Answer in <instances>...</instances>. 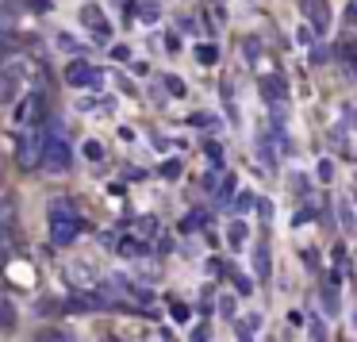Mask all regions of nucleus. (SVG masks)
<instances>
[{
  "label": "nucleus",
  "instance_id": "bb28decb",
  "mask_svg": "<svg viewBox=\"0 0 357 342\" xmlns=\"http://www.w3.org/2000/svg\"><path fill=\"white\" fill-rule=\"evenodd\" d=\"M296 39H300V43H303V47H307V43H311V39H315V31H311V27H307V24H303V27H296Z\"/></svg>",
  "mask_w": 357,
  "mask_h": 342
},
{
  "label": "nucleus",
  "instance_id": "f257e3e1",
  "mask_svg": "<svg viewBox=\"0 0 357 342\" xmlns=\"http://www.w3.org/2000/svg\"><path fill=\"white\" fill-rule=\"evenodd\" d=\"M43 142H47L43 127H27V131L20 135V142H16V165H20V170H39Z\"/></svg>",
  "mask_w": 357,
  "mask_h": 342
},
{
  "label": "nucleus",
  "instance_id": "2eb2a0df",
  "mask_svg": "<svg viewBox=\"0 0 357 342\" xmlns=\"http://www.w3.org/2000/svg\"><path fill=\"white\" fill-rule=\"evenodd\" d=\"M257 158H261V162H265L261 170H277V154H273V147H269V142H265V139L257 142Z\"/></svg>",
  "mask_w": 357,
  "mask_h": 342
},
{
  "label": "nucleus",
  "instance_id": "c756f323",
  "mask_svg": "<svg viewBox=\"0 0 357 342\" xmlns=\"http://www.w3.org/2000/svg\"><path fill=\"white\" fill-rule=\"evenodd\" d=\"M257 211H261V219L269 223V216H273V204H269V200H257Z\"/></svg>",
  "mask_w": 357,
  "mask_h": 342
},
{
  "label": "nucleus",
  "instance_id": "f704fd0d",
  "mask_svg": "<svg viewBox=\"0 0 357 342\" xmlns=\"http://www.w3.org/2000/svg\"><path fill=\"white\" fill-rule=\"evenodd\" d=\"M165 50H173V54L181 50V39H177V35H169V39H165Z\"/></svg>",
  "mask_w": 357,
  "mask_h": 342
},
{
  "label": "nucleus",
  "instance_id": "9b49d317",
  "mask_svg": "<svg viewBox=\"0 0 357 342\" xmlns=\"http://www.w3.org/2000/svg\"><path fill=\"white\" fill-rule=\"evenodd\" d=\"M119 254L131 258V262H139V258H146V242H139V239H123V242H119Z\"/></svg>",
  "mask_w": 357,
  "mask_h": 342
},
{
  "label": "nucleus",
  "instance_id": "393cba45",
  "mask_svg": "<svg viewBox=\"0 0 357 342\" xmlns=\"http://www.w3.org/2000/svg\"><path fill=\"white\" fill-rule=\"evenodd\" d=\"M246 208H254V196H250V193H238V200H234V211H246Z\"/></svg>",
  "mask_w": 357,
  "mask_h": 342
},
{
  "label": "nucleus",
  "instance_id": "6ab92c4d",
  "mask_svg": "<svg viewBox=\"0 0 357 342\" xmlns=\"http://www.w3.org/2000/svg\"><path fill=\"white\" fill-rule=\"evenodd\" d=\"M257 327H261V315H242V323H238V331L242 334H254Z\"/></svg>",
  "mask_w": 357,
  "mask_h": 342
},
{
  "label": "nucleus",
  "instance_id": "6e6552de",
  "mask_svg": "<svg viewBox=\"0 0 357 342\" xmlns=\"http://www.w3.org/2000/svg\"><path fill=\"white\" fill-rule=\"evenodd\" d=\"M27 77V58H8V62L0 66V81H24Z\"/></svg>",
  "mask_w": 357,
  "mask_h": 342
},
{
  "label": "nucleus",
  "instance_id": "9d476101",
  "mask_svg": "<svg viewBox=\"0 0 357 342\" xmlns=\"http://www.w3.org/2000/svg\"><path fill=\"white\" fill-rule=\"evenodd\" d=\"M16 319H20V315H16V304L0 296V331L12 334V331H16Z\"/></svg>",
  "mask_w": 357,
  "mask_h": 342
},
{
  "label": "nucleus",
  "instance_id": "4468645a",
  "mask_svg": "<svg viewBox=\"0 0 357 342\" xmlns=\"http://www.w3.org/2000/svg\"><path fill=\"white\" fill-rule=\"evenodd\" d=\"M135 16H139L142 24H154V20H158V4H154V0H146V4H135Z\"/></svg>",
  "mask_w": 357,
  "mask_h": 342
},
{
  "label": "nucleus",
  "instance_id": "2f4dec72",
  "mask_svg": "<svg viewBox=\"0 0 357 342\" xmlns=\"http://www.w3.org/2000/svg\"><path fill=\"white\" fill-rule=\"evenodd\" d=\"M85 154H89V158H104V150H100V142H89V147H85Z\"/></svg>",
  "mask_w": 357,
  "mask_h": 342
},
{
  "label": "nucleus",
  "instance_id": "5701e85b",
  "mask_svg": "<svg viewBox=\"0 0 357 342\" xmlns=\"http://www.w3.org/2000/svg\"><path fill=\"white\" fill-rule=\"evenodd\" d=\"M165 89H169L173 96H185V81L181 77H165Z\"/></svg>",
  "mask_w": 357,
  "mask_h": 342
},
{
  "label": "nucleus",
  "instance_id": "7c9ffc66",
  "mask_svg": "<svg viewBox=\"0 0 357 342\" xmlns=\"http://www.w3.org/2000/svg\"><path fill=\"white\" fill-rule=\"evenodd\" d=\"M208 339H211L208 327H196V331H192V342H208Z\"/></svg>",
  "mask_w": 357,
  "mask_h": 342
},
{
  "label": "nucleus",
  "instance_id": "aec40b11",
  "mask_svg": "<svg viewBox=\"0 0 357 342\" xmlns=\"http://www.w3.org/2000/svg\"><path fill=\"white\" fill-rule=\"evenodd\" d=\"M323 308L331 311V315L338 311V292H334V288H323Z\"/></svg>",
  "mask_w": 357,
  "mask_h": 342
},
{
  "label": "nucleus",
  "instance_id": "a211bd4d",
  "mask_svg": "<svg viewBox=\"0 0 357 342\" xmlns=\"http://www.w3.org/2000/svg\"><path fill=\"white\" fill-rule=\"evenodd\" d=\"M50 216H73V204L66 200V196H58V200L50 204Z\"/></svg>",
  "mask_w": 357,
  "mask_h": 342
},
{
  "label": "nucleus",
  "instance_id": "dca6fc26",
  "mask_svg": "<svg viewBox=\"0 0 357 342\" xmlns=\"http://www.w3.org/2000/svg\"><path fill=\"white\" fill-rule=\"evenodd\" d=\"M227 242H231V246H242V242H246V223L234 219V223L227 227Z\"/></svg>",
  "mask_w": 357,
  "mask_h": 342
},
{
  "label": "nucleus",
  "instance_id": "473e14b6",
  "mask_svg": "<svg viewBox=\"0 0 357 342\" xmlns=\"http://www.w3.org/2000/svg\"><path fill=\"white\" fill-rule=\"evenodd\" d=\"M154 227H158L154 219H142V223H139V235H154Z\"/></svg>",
  "mask_w": 357,
  "mask_h": 342
},
{
  "label": "nucleus",
  "instance_id": "c9c22d12",
  "mask_svg": "<svg viewBox=\"0 0 357 342\" xmlns=\"http://www.w3.org/2000/svg\"><path fill=\"white\" fill-rule=\"evenodd\" d=\"M31 8H35V12H47V8H50V0H31Z\"/></svg>",
  "mask_w": 357,
  "mask_h": 342
},
{
  "label": "nucleus",
  "instance_id": "4c0bfd02",
  "mask_svg": "<svg viewBox=\"0 0 357 342\" xmlns=\"http://www.w3.org/2000/svg\"><path fill=\"white\" fill-rule=\"evenodd\" d=\"M0 4H4V0H0Z\"/></svg>",
  "mask_w": 357,
  "mask_h": 342
},
{
  "label": "nucleus",
  "instance_id": "1a4fd4ad",
  "mask_svg": "<svg viewBox=\"0 0 357 342\" xmlns=\"http://www.w3.org/2000/svg\"><path fill=\"white\" fill-rule=\"evenodd\" d=\"M303 8H307L311 20H315L319 31H326V27H331V8H326L323 0H303Z\"/></svg>",
  "mask_w": 357,
  "mask_h": 342
},
{
  "label": "nucleus",
  "instance_id": "a878e982",
  "mask_svg": "<svg viewBox=\"0 0 357 342\" xmlns=\"http://www.w3.org/2000/svg\"><path fill=\"white\" fill-rule=\"evenodd\" d=\"M219 311H223V319H231L234 315V296H223V300H219Z\"/></svg>",
  "mask_w": 357,
  "mask_h": 342
},
{
  "label": "nucleus",
  "instance_id": "e433bc0d",
  "mask_svg": "<svg viewBox=\"0 0 357 342\" xmlns=\"http://www.w3.org/2000/svg\"><path fill=\"white\" fill-rule=\"evenodd\" d=\"M265 342H277V339H265Z\"/></svg>",
  "mask_w": 357,
  "mask_h": 342
},
{
  "label": "nucleus",
  "instance_id": "423d86ee",
  "mask_svg": "<svg viewBox=\"0 0 357 342\" xmlns=\"http://www.w3.org/2000/svg\"><path fill=\"white\" fill-rule=\"evenodd\" d=\"M20 219V204L12 193H0V231H12Z\"/></svg>",
  "mask_w": 357,
  "mask_h": 342
},
{
  "label": "nucleus",
  "instance_id": "cd10ccee",
  "mask_svg": "<svg viewBox=\"0 0 357 342\" xmlns=\"http://www.w3.org/2000/svg\"><path fill=\"white\" fill-rule=\"evenodd\" d=\"M162 177H181V162H165L162 165Z\"/></svg>",
  "mask_w": 357,
  "mask_h": 342
},
{
  "label": "nucleus",
  "instance_id": "0eeeda50",
  "mask_svg": "<svg viewBox=\"0 0 357 342\" xmlns=\"http://www.w3.org/2000/svg\"><path fill=\"white\" fill-rule=\"evenodd\" d=\"M81 24L93 27L96 35H108V20H104V12L96 8V4H85V8H81Z\"/></svg>",
  "mask_w": 357,
  "mask_h": 342
},
{
  "label": "nucleus",
  "instance_id": "72a5a7b5",
  "mask_svg": "<svg viewBox=\"0 0 357 342\" xmlns=\"http://www.w3.org/2000/svg\"><path fill=\"white\" fill-rule=\"evenodd\" d=\"M288 323H292V327H303V323H307V319H303L300 311H288Z\"/></svg>",
  "mask_w": 357,
  "mask_h": 342
},
{
  "label": "nucleus",
  "instance_id": "c85d7f7f",
  "mask_svg": "<svg viewBox=\"0 0 357 342\" xmlns=\"http://www.w3.org/2000/svg\"><path fill=\"white\" fill-rule=\"evenodd\" d=\"M311 339H315V342H326V327L319 323V319H315V323H311Z\"/></svg>",
  "mask_w": 357,
  "mask_h": 342
},
{
  "label": "nucleus",
  "instance_id": "4be33fe9",
  "mask_svg": "<svg viewBox=\"0 0 357 342\" xmlns=\"http://www.w3.org/2000/svg\"><path fill=\"white\" fill-rule=\"evenodd\" d=\"M58 47H62V50H70V54H73V50H77V39H73L70 31H62V35H58Z\"/></svg>",
  "mask_w": 357,
  "mask_h": 342
},
{
  "label": "nucleus",
  "instance_id": "f03ea898",
  "mask_svg": "<svg viewBox=\"0 0 357 342\" xmlns=\"http://www.w3.org/2000/svg\"><path fill=\"white\" fill-rule=\"evenodd\" d=\"M39 165L47 173H70V165H73V150H70V142L66 139H47L43 142V158H39Z\"/></svg>",
  "mask_w": 357,
  "mask_h": 342
},
{
  "label": "nucleus",
  "instance_id": "412c9836",
  "mask_svg": "<svg viewBox=\"0 0 357 342\" xmlns=\"http://www.w3.org/2000/svg\"><path fill=\"white\" fill-rule=\"evenodd\" d=\"M196 58L211 66V62H215V58H219V50H215V47H196Z\"/></svg>",
  "mask_w": 357,
  "mask_h": 342
},
{
  "label": "nucleus",
  "instance_id": "ddd939ff",
  "mask_svg": "<svg viewBox=\"0 0 357 342\" xmlns=\"http://www.w3.org/2000/svg\"><path fill=\"white\" fill-rule=\"evenodd\" d=\"M254 269H257V277H269V246L265 242H257V250H254Z\"/></svg>",
  "mask_w": 357,
  "mask_h": 342
},
{
  "label": "nucleus",
  "instance_id": "7ed1b4c3",
  "mask_svg": "<svg viewBox=\"0 0 357 342\" xmlns=\"http://www.w3.org/2000/svg\"><path fill=\"white\" fill-rule=\"evenodd\" d=\"M43 116H47V96L43 93H31V96H24V101L16 104V119L27 124V127H39Z\"/></svg>",
  "mask_w": 357,
  "mask_h": 342
},
{
  "label": "nucleus",
  "instance_id": "f3484780",
  "mask_svg": "<svg viewBox=\"0 0 357 342\" xmlns=\"http://www.w3.org/2000/svg\"><path fill=\"white\" fill-rule=\"evenodd\" d=\"M39 342H73V339H70L66 331H58V327H43V331H39Z\"/></svg>",
  "mask_w": 357,
  "mask_h": 342
},
{
  "label": "nucleus",
  "instance_id": "f8f14e48",
  "mask_svg": "<svg viewBox=\"0 0 357 342\" xmlns=\"http://www.w3.org/2000/svg\"><path fill=\"white\" fill-rule=\"evenodd\" d=\"M338 219H342V231H354V204H349V196H338Z\"/></svg>",
  "mask_w": 357,
  "mask_h": 342
},
{
  "label": "nucleus",
  "instance_id": "20e7f679",
  "mask_svg": "<svg viewBox=\"0 0 357 342\" xmlns=\"http://www.w3.org/2000/svg\"><path fill=\"white\" fill-rule=\"evenodd\" d=\"M81 219L77 216H50V242H58V246H70L73 239L81 235Z\"/></svg>",
  "mask_w": 357,
  "mask_h": 342
},
{
  "label": "nucleus",
  "instance_id": "b1692460",
  "mask_svg": "<svg viewBox=\"0 0 357 342\" xmlns=\"http://www.w3.org/2000/svg\"><path fill=\"white\" fill-rule=\"evenodd\" d=\"M319 177H323V181L334 177V162H331V158H323V162H319Z\"/></svg>",
  "mask_w": 357,
  "mask_h": 342
},
{
  "label": "nucleus",
  "instance_id": "39448f33",
  "mask_svg": "<svg viewBox=\"0 0 357 342\" xmlns=\"http://www.w3.org/2000/svg\"><path fill=\"white\" fill-rule=\"evenodd\" d=\"M66 85H73V89L100 85V70H93L89 62H70V70H66Z\"/></svg>",
  "mask_w": 357,
  "mask_h": 342
}]
</instances>
